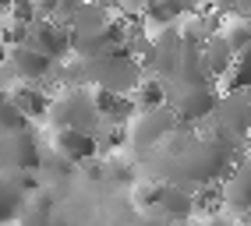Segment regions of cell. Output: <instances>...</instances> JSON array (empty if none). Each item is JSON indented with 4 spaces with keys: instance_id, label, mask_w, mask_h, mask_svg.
I'll return each mask as SVG.
<instances>
[{
    "instance_id": "8fae6325",
    "label": "cell",
    "mask_w": 251,
    "mask_h": 226,
    "mask_svg": "<svg viewBox=\"0 0 251 226\" xmlns=\"http://www.w3.org/2000/svg\"><path fill=\"white\" fill-rule=\"evenodd\" d=\"M18 226H53V198H50V191H32L25 198L22 212H18Z\"/></svg>"
},
{
    "instance_id": "5b68a950",
    "label": "cell",
    "mask_w": 251,
    "mask_h": 226,
    "mask_svg": "<svg viewBox=\"0 0 251 226\" xmlns=\"http://www.w3.org/2000/svg\"><path fill=\"white\" fill-rule=\"evenodd\" d=\"M220 198H223L226 212L251 216V156H241L237 163H233V170L223 177Z\"/></svg>"
},
{
    "instance_id": "8992f818",
    "label": "cell",
    "mask_w": 251,
    "mask_h": 226,
    "mask_svg": "<svg viewBox=\"0 0 251 226\" xmlns=\"http://www.w3.org/2000/svg\"><path fill=\"white\" fill-rule=\"evenodd\" d=\"M28 46H36V50L43 57H50L53 64H64L71 57V28L64 22H53V18L36 22L32 32H28Z\"/></svg>"
},
{
    "instance_id": "52a82bcc",
    "label": "cell",
    "mask_w": 251,
    "mask_h": 226,
    "mask_svg": "<svg viewBox=\"0 0 251 226\" xmlns=\"http://www.w3.org/2000/svg\"><path fill=\"white\" fill-rule=\"evenodd\" d=\"M53 156L64 159L68 166H78V163H92L96 152H99V141L96 135H85V131H53Z\"/></svg>"
},
{
    "instance_id": "5bb4252c",
    "label": "cell",
    "mask_w": 251,
    "mask_h": 226,
    "mask_svg": "<svg viewBox=\"0 0 251 226\" xmlns=\"http://www.w3.org/2000/svg\"><path fill=\"white\" fill-rule=\"evenodd\" d=\"M244 18H248V22H251V11H244Z\"/></svg>"
},
{
    "instance_id": "30bf717a",
    "label": "cell",
    "mask_w": 251,
    "mask_h": 226,
    "mask_svg": "<svg viewBox=\"0 0 251 226\" xmlns=\"http://www.w3.org/2000/svg\"><path fill=\"white\" fill-rule=\"evenodd\" d=\"M14 103L22 106V113L32 120H50V106H53V92H46L43 85H14L11 89Z\"/></svg>"
},
{
    "instance_id": "3957f363",
    "label": "cell",
    "mask_w": 251,
    "mask_h": 226,
    "mask_svg": "<svg viewBox=\"0 0 251 226\" xmlns=\"http://www.w3.org/2000/svg\"><path fill=\"white\" fill-rule=\"evenodd\" d=\"M216 135H223L226 141H248L251 135V95L248 92H226L220 95L216 106Z\"/></svg>"
},
{
    "instance_id": "4fadbf2b",
    "label": "cell",
    "mask_w": 251,
    "mask_h": 226,
    "mask_svg": "<svg viewBox=\"0 0 251 226\" xmlns=\"http://www.w3.org/2000/svg\"><path fill=\"white\" fill-rule=\"evenodd\" d=\"M220 89H226V92H248V89H251V46L233 57V68H230V74L223 78Z\"/></svg>"
},
{
    "instance_id": "7c38bea8",
    "label": "cell",
    "mask_w": 251,
    "mask_h": 226,
    "mask_svg": "<svg viewBox=\"0 0 251 226\" xmlns=\"http://www.w3.org/2000/svg\"><path fill=\"white\" fill-rule=\"evenodd\" d=\"M18 131H28V117L22 113V106L14 103L11 89L0 92V135H18Z\"/></svg>"
},
{
    "instance_id": "7a4b0ae2",
    "label": "cell",
    "mask_w": 251,
    "mask_h": 226,
    "mask_svg": "<svg viewBox=\"0 0 251 226\" xmlns=\"http://www.w3.org/2000/svg\"><path fill=\"white\" fill-rule=\"evenodd\" d=\"M177 113L170 106H156V110H138L135 120L127 124V141L135 149H163L170 135L177 131Z\"/></svg>"
},
{
    "instance_id": "6da1fadb",
    "label": "cell",
    "mask_w": 251,
    "mask_h": 226,
    "mask_svg": "<svg viewBox=\"0 0 251 226\" xmlns=\"http://www.w3.org/2000/svg\"><path fill=\"white\" fill-rule=\"evenodd\" d=\"M50 124L53 131H85V135H96L103 120L96 113V103H92V89H64V92H53V106H50Z\"/></svg>"
},
{
    "instance_id": "ba28073f",
    "label": "cell",
    "mask_w": 251,
    "mask_h": 226,
    "mask_svg": "<svg viewBox=\"0 0 251 226\" xmlns=\"http://www.w3.org/2000/svg\"><path fill=\"white\" fill-rule=\"evenodd\" d=\"M156 208L170 226H188V219L195 216V191L184 184H163Z\"/></svg>"
},
{
    "instance_id": "9c48e42d",
    "label": "cell",
    "mask_w": 251,
    "mask_h": 226,
    "mask_svg": "<svg viewBox=\"0 0 251 226\" xmlns=\"http://www.w3.org/2000/svg\"><path fill=\"white\" fill-rule=\"evenodd\" d=\"M233 68V50L226 46V39L220 36V32H212V36L202 43V71L209 74V82L223 85V78L230 74Z\"/></svg>"
},
{
    "instance_id": "277c9868",
    "label": "cell",
    "mask_w": 251,
    "mask_h": 226,
    "mask_svg": "<svg viewBox=\"0 0 251 226\" xmlns=\"http://www.w3.org/2000/svg\"><path fill=\"white\" fill-rule=\"evenodd\" d=\"M53 68L57 64L50 57H43L36 46H28V43L7 50V57H4V74L11 78V82H22V85H39L43 78L53 74Z\"/></svg>"
}]
</instances>
